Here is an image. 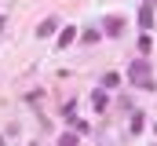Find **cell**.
<instances>
[{
    "label": "cell",
    "mask_w": 157,
    "mask_h": 146,
    "mask_svg": "<svg viewBox=\"0 0 157 146\" xmlns=\"http://www.w3.org/2000/svg\"><path fill=\"white\" fill-rule=\"evenodd\" d=\"M128 80H132L135 88H154V77H150V62H146V59H135V62L128 66Z\"/></svg>",
    "instance_id": "6da1fadb"
},
{
    "label": "cell",
    "mask_w": 157,
    "mask_h": 146,
    "mask_svg": "<svg viewBox=\"0 0 157 146\" xmlns=\"http://www.w3.org/2000/svg\"><path fill=\"white\" fill-rule=\"evenodd\" d=\"M154 4L157 0H143V7H139V26L143 29H154Z\"/></svg>",
    "instance_id": "7a4b0ae2"
},
{
    "label": "cell",
    "mask_w": 157,
    "mask_h": 146,
    "mask_svg": "<svg viewBox=\"0 0 157 146\" xmlns=\"http://www.w3.org/2000/svg\"><path fill=\"white\" fill-rule=\"evenodd\" d=\"M55 29H59V22H55V18H44V22L37 26V36H51Z\"/></svg>",
    "instance_id": "3957f363"
},
{
    "label": "cell",
    "mask_w": 157,
    "mask_h": 146,
    "mask_svg": "<svg viewBox=\"0 0 157 146\" xmlns=\"http://www.w3.org/2000/svg\"><path fill=\"white\" fill-rule=\"evenodd\" d=\"M121 29H124V18H117V15H110V18H106V33H113V36H117Z\"/></svg>",
    "instance_id": "277c9868"
},
{
    "label": "cell",
    "mask_w": 157,
    "mask_h": 146,
    "mask_svg": "<svg viewBox=\"0 0 157 146\" xmlns=\"http://www.w3.org/2000/svg\"><path fill=\"white\" fill-rule=\"evenodd\" d=\"M73 36H77V33H73V26H70V29H66V33L59 36V48H70V44H73Z\"/></svg>",
    "instance_id": "5b68a950"
},
{
    "label": "cell",
    "mask_w": 157,
    "mask_h": 146,
    "mask_svg": "<svg viewBox=\"0 0 157 146\" xmlns=\"http://www.w3.org/2000/svg\"><path fill=\"white\" fill-rule=\"evenodd\" d=\"M117 84H121L117 73H106V77H102V88H117Z\"/></svg>",
    "instance_id": "8992f818"
},
{
    "label": "cell",
    "mask_w": 157,
    "mask_h": 146,
    "mask_svg": "<svg viewBox=\"0 0 157 146\" xmlns=\"http://www.w3.org/2000/svg\"><path fill=\"white\" fill-rule=\"evenodd\" d=\"M59 146H77V135H62V139H59Z\"/></svg>",
    "instance_id": "52a82bcc"
}]
</instances>
